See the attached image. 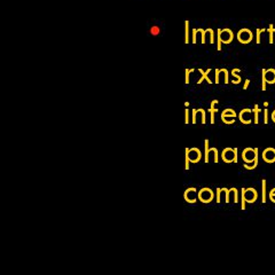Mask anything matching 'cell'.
Instances as JSON below:
<instances>
[{
    "label": "cell",
    "instance_id": "obj_12",
    "mask_svg": "<svg viewBox=\"0 0 275 275\" xmlns=\"http://www.w3.org/2000/svg\"><path fill=\"white\" fill-rule=\"evenodd\" d=\"M198 71L202 74V76H201V78L197 80V84H202L204 79H206V82H208L209 84H212V80L209 78V74L211 72V69H209V70H206V71H203L202 69H198Z\"/></svg>",
    "mask_w": 275,
    "mask_h": 275
},
{
    "label": "cell",
    "instance_id": "obj_5",
    "mask_svg": "<svg viewBox=\"0 0 275 275\" xmlns=\"http://www.w3.org/2000/svg\"><path fill=\"white\" fill-rule=\"evenodd\" d=\"M262 159L266 163H274L275 162V149L274 148H267L262 151Z\"/></svg>",
    "mask_w": 275,
    "mask_h": 275
},
{
    "label": "cell",
    "instance_id": "obj_9",
    "mask_svg": "<svg viewBox=\"0 0 275 275\" xmlns=\"http://www.w3.org/2000/svg\"><path fill=\"white\" fill-rule=\"evenodd\" d=\"M246 203H254L258 198V193L254 188H248L246 189Z\"/></svg>",
    "mask_w": 275,
    "mask_h": 275
},
{
    "label": "cell",
    "instance_id": "obj_38",
    "mask_svg": "<svg viewBox=\"0 0 275 275\" xmlns=\"http://www.w3.org/2000/svg\"><path fill=\"white\" fill-rule=\"evenodd\" d=\"M198 32V29H193V43H196V33Z\"/></svg>",
    "mask_w": 275,
    "mask_h": 275
},
{
    "label": "cell",
    "instance_id": "obj_31",
    "mask_svg": "<svg viewBox=\"0 0 275 275\" xmlns=\"http://www.w3.org/2000/svg\"><path fill=\"white\" fill-rule=\"evenodd\" d=\"M200 111L202 114V124L204 125L206 123V117H205V110L204 109H200Z\"/></svg>",
    "mask_w": 275,
    "mask_h": 275
},
{
    "label": "cell",
    "instance_id": "obj_16",
    "mask_svg": "<svg viewBox=\"0 0 275 275\" xmlns=\"http://www.w3.org/2000/svg\"><path fill=\"white\" fill-rule=\"evenodd\" d=\"M204 145H205V148H204V162H205V163H209V161H210V158H209V156H210V146H209V140H205Z\"/></svg>",
    "mask_w": 275,
    "mask_h": 275
},
{
    "label": "cell",
    "instance_id": "obj_10",
    "mask_svg": "<svg viewBox=\"0 0 275 275\" xmlns=\"http://www.w3.org/2000/svg\"><path fill=\"white\" fill-rule=\"evenodd\" d=\"M201 150L197 148H192L189 149V158H190V162L193 163H197L200 159H201Z\"/></svg>",
    "mask_w": 275,
    "mask_h": 275
},
{
    "label": "cell",
    "instance_id": "obj_27",
    "mask_svg": "<svg viewBox=\"0 0 275 275\" xmlns=\"http://www.w3.org/2000/svg\"><path fill=\"white\" fill-rule=\"evenodd\" d=\"M221 193H223V188H217V203H220Z\"/></svg>",
    "mask_w": 275,
    "mask_h": 275
},
{
    "label": "cell",
    "instance_id": "obj_13",
    "mask_svg": "<svg viewBox=\"0 0 275 275\" xmlns=\"http://www.w3.org/2000/svg\"><path fill=\"white\" fill-rule=\"evenodd\" d=\"M218 103V100H213L211 102V107L209 109V112L211 114V124H215V114L218 111V109L216 108V104Z\"/></svg>",
    "mask_w": 275,
    "mask_h": 275
},
{
    "label": "cell",
    "instance_id": "obj_37",
    "mask_svg": "<svg viewBox=\"0 0 275 275\" xmlns=\"http://www.w3.org/2000/svg\"><path fill=\"white\" fill-rule=\"evenodd\" d=\"M192 72L190 69H187L186 70V84H189V74Z\"/></svg>",
    "mask_w": 275,
    "mask_h": 275
},
{
    "label": "cell",
    "instance_id": "obj_23",
    "mask_svg": "<svg viewBox=\"0 0 275 275\" xmlns=\"http://www.w3.org/2000/svg\"><path fill=\"white\" fill-rule=\"evenodd\" d=\"M185 151H186V161H185V169H186V170H189V161H190V158H189V148H186V149H185Z\"/></svg>",
    "mask_w": 275,
    "mask_h": 275
},
{
    "label": "cell",
    "instance_id": "obj_25",
    "mask_svg": "<svg viewBox=\"0 0 275 275\" xmlns=\"http://www.w3.org/2000/svg\"><path fill=\"white\" fill-rule=\"evenodd\" d=\"M265 31H267L266 29H257V39H256V41H257V44H260V35L262 33V32H265Z\"/></svg>",
    "mask_w": 275,
    "mask_h": 275
},
{
    "label": "cell",
    "instance_id": "obj_42",
    "mask_svg": "<svg viewBox=\"0 0 275 275\" xmlns=\"http://www.w3.org/2000/svg\"><path fill=\"white\" fill-rule=\"evenodd\" d=\"M271 116H272V120H273V122L275 123V110L272 112V115H271Z\"/></svg>",
    "mask_w": 275,
    "mask_h": 275
},
{
    "label": "cell",
    "instance_id": "obj_32",
    "mask_svg": "<svg viewBox=\"0 0 275 275\" xmlns=\"http://www.w3.org/2000/svg\"><path fill=\"white\" fill-rule=\"evenodd\" d=\"M233 192H234V203H238V193L236 188H233Z\"/></svg>",
    "mask_w": 275,
    "mask_h": 275
},
{
    "label": "cell",
    "instance_id": "obj_26",
    "mask_svg": "<svg viewBox=\"0 0 275 275\" xmlns=\"http://www.w3.org/2000/svg\"><path fill=\"white\" fill-rule=\"evenodd\" d=\"M223 193L226 194V203H229V194L232 193V189H227V188H223Z\"/></svg>",
    "mask_w": 275,
    "mask_h": 275
},
{
    "label": "cell",
    "instance_id": "obj_4",
    "mask_svg": "<svg viewBox=\"0 0 275 275\" xmlns=\"http://www.w3.org/2000/svg\"><path fill=\"white\" fill-rule=\"evenodd\" d=\"M251 114H252V110L249 109V108L241 110V112L238 114V118L241 120V123H243V124H250L252 122Z\"/></svg>",
    "mask_w": 275,
    "mask_h": 275
},
{
    "label": "cell",
    "instance_id": "obj_11",
    "mask_svg": "<svg viewBox=\"0 0 275 275\" xmlns=\"http://www.w3.org/2000/svg\"><path fill=\"white\" fill-rule=\"evenodd\" d=\"M267 84H275V69H262Z\"/></svg>",
    "mask_w": 275,
    "mask_h": 275
},
{
    "label": "cell",
    "instance_id": "obj_34",
    "mask_svg": "<svg viewBox=\"0 0 275 275\" xmlns=\"http://www.w3.org/2000/svg\"><path fill=\"white\" fill-rule=\"evenodd\" d=\"M185 123H186V124L189 123V109H186V110H185Z\"/></svg>",
    "mask_w": 275,
    "mask_h": 275
},
{
    "label": "cell",
    "instance_id": "obj_1",
    "mask_svg": "<svg viewBox=\"0 0 275 275\" xmlns=\"http://www.w3.org/2000/svg\"><path fill=\"white\" fill-rule=\"evenodd\" d=\"M213 196H215V194L210 188H202L197 193V197L202 203H210L213 200Z\"/></svg>",
    "mask_w": 275,
    "mask_h": 275
},
{
    "label": "cell",
    "instance_id": "obj_2",
    "mask_svg": "<svg viewBox=\"0 0 275 275\" xmlns=\"http://www.w3.org/2000/svg\"><path fill=\"white\" fill-rule=\"evenodd\" d=\"M237 39L242 44H249L252 40V32L249 29H242L238 31Z\"/></svg>",
    "mask_w": 275,
    "mask_h": 275
},
{
    "label": "cell",
    "instance_id": "obj_15",
    "mask_svg": "<svg viewBox=\"0 0 275 275\" xmlns=\"http://www.w3.org/2000/svg\"><path fill=\"white\" fill-rule=\"evenodd\" d=\"M266 185H267L266 180L262 179L261 181V202L262 203H266Z\"/></svg>",
    "mask_w": 275,
    "mask_h": 275
},
{
    "label": "cell",
    "instance_id": "obj_6",
    "mask_svg": "<svg viewBox=\"0 0 275 275\" xmlns=\"http://www.w3.org/2000/svg\"><path fill=\"white\" fill-rule=\"evenodd\" d=\"M184 197H185V200H186L188 203H195L196 202V198H198L197 197V190H196V188H188L186 192H185V194H184Z\"/></svg>",
    "mask_w": 275,
    "mask_h": 275
},
{
    "label": "cell",
    "instance_id": "obj_29",
    "mask_svg": "<svg viewBox=\"0 0 275 275\" xmlns=\"http://www.w3.org/2000/svg\"><path fill=\"white\" fill-rule=\"evenodd\" d=\"M150 32H151V35H154V36H157V35L159 33V28H158V27H153V28H151V30H150Z\"/></svg>",
    "mask_w": 275,
    "mask_h": 275
},
{
    "label": "cell",
    "instance_id": "obj_33",
    "mask_svg": "<svg viewBox=\"0 0 275 275\" xmlns=\"http://www.w3.org/2000/svg\"><path fill=\"white\" fill-rule=\"evenodd\" d=\"M221 71H223V74H225V84H228V83H229V80H228V71H227L226 69H221Z\"/></svg>",
    "mask_w": 275,
    "mask_h": 275
},
{
    "label": "cell",
    "instance_id": "obj_30",
    "mask_svg": "<svg viewBox=\"0 0 275 275\" xmlns=\"http://www.w3.org/2000/svg\"><path fill=\"white\" fill-rule=\"evenodd\" d=\"M264 123H265V124H267L268 123V109L267 108L264 109Z\"/></svg>",
    "mask_w": 275,
    "mask_h": 275
},
{
    "label": "cell",
    "instance_id": "obj_19",
    "mask_svg": "<svg viewBox=\"0 0 275 275\" xmlns=\"http://www.w3.org/2000/svg\"><path fill=\"white\" fill-rule=\"evenodd\" d=\"M241 70L240 69H233V71H232V74H233V77L235 78V80H233V84H235V85H237V84H240L241 83V77L237 74V72H240Z\"/></svg>",
    "mask_w": 275,
    "mask_h": 275
},
{
    "label": "cell",
    "instance_id": "obj_18",
    "mask_svg": "<svg viewBox=\"0 0 275 275\" xmlns=\"http://www.w3.org/2000/svg\"><path fill=\"white\" fill-rule=\"evenodd\" d=\"M267 32L269 33V44H273L274 43V32H275V28H274V25L273 24H269V27H268V29H267Z\"/></svg>",
    "mask_w": 275,
    "mask_h": 275
},
{
    "label": "cell",
    "instance_id": "obj_3",
    "mask_svg": "<svg viewBox=\"0 0 275 275\" xmlns=\"http://www.w3.org/2000/svg\"><path fill=\"white\" fill-rule=\"evenodd\" d=\"M242 158L246 164H252L256 161V153L254 148H246L242 153Z\"/></svg>",
    "mask_w": 275,
    "mask_h": 275
},
{
    "label": "cell",
    "instance_id": "obj_24",
    "mask_svg": "<svg viewBox=\"0 0 275 275\" xmlns=\"http://www.w3.org/2000/svg\"><path fill=\"white\" fill-rule=\"evenodd\" d=\"M266 84H267V82H266V77H265L264 71L261 70V89H262V91H266Z\"/></svg>",
    "mask_w": 275,
    "mask_h": 275
},
{
    "label": "cell",
    "instance_id": "obj_39",
    "mask_svg": "<svg viewBox=\"0 0 275 275\" xmlns=\"http://www.w3.org/2000/svg\"><path fill=\"white\" fill-rule=\"evenodd\" d=\"M220 70L219 69H216V84H219V74H220Z\"/></svg>",
    "mask_w": 275,
    "mask_h": 275
},
{
    "label": "cell",
    "instance_id": "obj_28",
    "mask_svg": "<svg viewBox=\"0 0 275 275\" xmlns=\"http://www.w3.org/2000/svg\"><path fill=\"white\" fill-rule=\"evenodd\" d=\"M221 120H223L225 124H234V123H235V118L227 119L226 117H223V118H221Z\"/></svg>",
    "mask_w": 275,
    "mask_h": 275
},
{
    "label": "cell",
    "instance_id": "obj_8",
    "mask_svg": "<svg viewBox=\"0 0 275 275\" xmlns=\"http://www.w3.org/2000/svg\"><path fill=\"white\" fill-rule=\"evenodd\" d=\"M220 37H221V41L225 43V44H229L232 43L233 38H234V35L232 32V30L229 29H220Z\"/></svg>",
    "mask_w": 275,
    "mask_h": 275
},
{
    "label": "cell",
    "instance_id": "obj_41",
    "mask_svg": "<svg viewBox=\"0 0 275 275\" xmlns=\"http://www.w3.org/2000/svg\"><path fill=\"white\" fill-rule=\"evenodd\" d=\"M271 197H275V188H273L271 192H269V198Z\"/></svg>",
    "mask_w": 275,
    "mask_h": 275
},
{
    "label": "cell",
    "instance_id": "obj_22",
    "mask_svg": "<svg viewBox=\"0 0 275 275\" xmlns=\"http://www.w3.org/2000/svg\"><path fill=\"white\" fill-rule=\"evenodd\" d=\"M210 153H213V161H215V163H218V162H219V155H218V149L215 148V147H212V148H210Z\"/></svg>",
    "mask_w": 275,
    "mask_h": 275
},
{
    "label": "cell",
    "instance_id": "obj_36",
    "mask_svg": "<svg viewBox=\"0 0 275 275\" xmlns=\"http://www.w3.org/2000/svg\"><path fill=\"white\" fill-rule=\"evenodd\" d=\"M210 43L213 44L215 43V36H213V30H210Z\"/></svg>",
    "mask_w": 275,
    "mask_h": 275
},
{
    "label": "cell",
    "instance_id": "obj_14",
    "mask_svg": "<svg viewBox=\"0 0 275 275\" xmlns=\"http://www.w3.org/2000/svg\"><path fill=\"white\" fill-rule=\"evenodd\" d=\"M252 112H253V122H254V124H258L259 123V114L261 112V109H259L258 104H254Z\"/></svg>",
    "mask_w": 275,
    "mask_h": 275
},
{
    "label": "cell",
    "instance_id": "obj_20",
    "mask_svg": "<svg viewBox=\"0 0 275 275\" xmlns=\"http://www.w3.org/2000/svg\"><path fill=\"white\" fill-rule=\"evenodd\" d=\"M246 188H242V190H241V209L242 210H246Z\"/></svg>",
    "mask_w": 275,
    "mask_h": 275
},
{
    "label": "cell",
    "instance_id": "obj_21",
    "mask_svg": "<svg viewBox=\"0 0 275 275\" xmlns=\"http://www.w3.org/2000/svg\"><path fill=\"white\" fill-rule=\"evenodd\" d=\"M186 29H185V43L188 44L189 43V22L186 21Z\"/></svg>",
    "mask_w": 275,
    "mask_h": 275
},
{
    "label": "cell",
    "instance_id": "obj_35",
    "mask_svg": "<svg viewBox=\"0 0 275 275\" xmlns=\"http://www.w3.org/2000/svg\"><path fill=\"white\" fill-rule=\"evenodd\" d=\"M198 109H193V124H196V116H197Z\"/></svg>",
    "mask_w": 275,
    "mask_h": 275
},
{
    "label": "cell",
    "instance_id": "obj_7",
    "mask_svg": "<svg viewBox=\"0 0 275 275\" xmlns=\"http://www.w3.org/2000/svg\"><path fill=\"white\" fill-rule=\"evenodd\" d=\"M221 157H223V162H226V163H233L234 159H235V151H234V149L232 148L223 149Z\"/></svg>",
    "mask_w": 275,
    "mask_h": 275
},
{
    "label": "cell",
    "instance_id": "obj_40",
    "mask_svg": "<svg viewBox=\"0 0 275 275\" xmlns=\"http://www.w3.org/2000/svg\"><path fill=\"white\" fill-rule=\"evenodd\" d=\"M249 84H250V79H246L244 82V86H243V89H246L249 87Z\"/></svg>",
    "mask_w": 275,
    "mask_h": 275
},
{
    "label": "cell",
    "instance_id": "obj_43",
    "mask_svg": "<svg viewBox=\"0 0 275 275\" xmlns=\"http://www.w3.org/2000/svg\"><path fill=\"white\" fill-rule=\"evenodd\" d=\"M264 105H265V108H267V107H268V102H264Z\"/></svg>",
    "mask_w": 275,
    "mask_h": 275
},
{
    "label": "cell",
    "instance_id": "obj_17",
    "mask_svg": "<svg viewBox=\"0 0 275 275\" xmlns=\"http://www.w3.org/2000/svg\"><path fill=\"white\" fill-rule=\"evenodd\" d=\"M221 117H231V118H235L236 117V112L233 109H225L221 112Z\"/></svg>",
    "mask_w": 275,
    "mask_h": 275
}]
</instances>
